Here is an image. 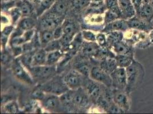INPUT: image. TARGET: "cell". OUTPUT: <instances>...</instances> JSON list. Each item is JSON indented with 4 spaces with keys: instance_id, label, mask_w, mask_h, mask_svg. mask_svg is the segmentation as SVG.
Segmentation results:
<instances>
[{
    "instance_id": "obj_1",
    "label": "cell",
    "mask_w": 153,
    "mask_h": 114,
    "mask_svg": "<svg viewBox=\"0 0 153 114\" xmlns=\"http://www.w3.org/2000/svg\"><path fill=\"white\" fill-rule=\"evenodd\" d=\"M127 76V86L125 91L129 95L138 87L143 81L145 70L141 64L134 59L132 64L126 68Z\"/></svg>"
},
{
    "instance_id": "obj_2",
    "label": "cell",
    "mask_w": 153,
    "mask_h": 114,
    "mask_svg": "<svg viewBox=\"0 0 153 114\" xmlns=\"http://www.w3.org/2000/svg\"><path fill=\"white\" fill-rule=\"evenodd\" d=\"M29 72L33 79H37L39 81L51 79L57 73V67L49 65H42L38 66H33L30 67Z\"/></svg>"
},
{
    "instance_id": "obj_3",
    "label": "cell",
    "mask_w": 153,
    "mask_h": 114,
    "mask_svg": "<svg viewBox=\"0 0 153 114\" xmlns=\"http://www.w3.org/2000/svg\"><path fill=\"white\" fill-rule=\"evenodd\" d=\"M38 87L45 91L46 93L58 96L62 95L70 90L64 82V80L61 81V79H54L53 78L41 84Z\"/></svg>"
},
{
    "instance_id": "obj_4",
    "label": "cell",
    "mask_w": 153,
    "mask_h": 114,
    "mask_svg": "<svg viewBox=\"0 0 153 114\" xmlns=\"http://www.w3.org/2000/svg\"><path fill=\"white\" fill-rule=\"evenodd\" d=\"M62 17L51 11L46 12L40 18L39 23L40 30H54L63 22Z\"/></svg>"
},
{
    "instance_id": "obj_5",
    "label": "cell",
    "mask_w": 153,
    "mask_h": 114,
    "mask_svg": "<svg viewBox=\"0 0 153 114\" xmlns=\"http://www.w3.org/2000/svg\"><path fill=\"white\" fill-rule=\"evenodd\" d=\"M112 79V87L125 91L127 86V76L126 69L117 67L110 74Z\"/></svg>"
},
{
    "instance_id": "obj_6",
    "label": "cell",
    "mask_w": 153,
    "mask_h": 114,
    "mask_svg": "<svg viewBox=\"0 0 153 114\" xmlns=\"http://www.w3.org/2000/svg\"><path fill=\"white\" fill-rule=\"evenodd\" d=\"M12 70L14 76L19 81L30 85L34 82L31 74H29L26 71L24 67V64L21 63L19 58L14 61L12 64Z\"/></svg>"
},
{
    "instance_id": "obj_7",
    "label": "cell",
    "mask_w": 153,
    "mask_h": 114,
    "mask_svg": "<svg viewBox=\"0 0 153 114\" xmlns=\"http://www.w3.org/2000/svg\"><path fill=\"white\" fill-rule=\"evenodd\" d=\"M90 79L101 83L105 86L112 87V79L110 74L102 69L100 66H94L90 73Z\"/></svg>"
},
{
    "instance_id": "obj_8",
    "label": "cell",
    "mask_w": 153,
    "mask_h": 114,
    "mask_svg": "<svg viewBox=\"0 0 153 114\" xmlns=\"http://www.w3.org/2000/svg\"><path fill=\"white\" fill-rule=\"evenodd\" d=\"M83 76L76 70L70 71L64 77V81L70 90H76L84 84Z\"/></svg>"
},
{
    "instance_id": "obj_9",
    "label": "cell",
    "mask_w": 153,
    "mask_h": 114,
    "mask_svg": "<svg viewBox=\"0 0 153 114\" xmlns=\"http://www.w3.org/2000/svg\"><path fill=\"white\" fill-rule=\"evenodd\" d=\"M127 21L130 29L149 33L153 29L152 23L140 19L137 15L128 19Z\"/></svg>"
},
{
    "instance_id": "obj_10",
    "label": "cell",
    "mask_w": 153,
    "mask_h": 114,
    "mask_svg": "<svg viewBox=\"0 0 153 114\" xmlns=\"http://www.w3.org/2000/svg\"><path fill=\"white\" fill-rule=\"evenodd\" d=\"M41 101L42 106L51 112H58L61 108H63L58 95L46 93L44 99Z\"/></svg>"
},
{
    "instance_id": "obj_11",
    "label": "cell",
    "mask_w": 153,
    "mask_h": 114,
    "mask_svg": "<svg viewBox=\"0 0 153 114\" xmlns=\"http://www.w3.org/2000/svg\"><path fill=\"white\" fill-rule=\"evenodd\" d=\"M113 101L115 103L122 109L125 113L130 110V101L128 94L123 90L113 88Z\"/></svg>"
},
{
    "instance_id": "obj_12",
    "label": "cell",
    "mask_w": 153,
    "mask_h": 114,
    "mask_svg": "<svg viewBox=\"0 0 153 114\" xmlns=\"http://www.w3.org/2000/svg\"><path fill=\"white\" fill-rule=\"evenodd\" d=\"M85 91L90 98L96 102L98 98L101 95L102 89L99 83L93 79H86L84 82Z\"/></svg>"
},
{
    "instance_id": "obj_13",
    "label": "cell",
    "mask_w": 153,
    "mask_h": 114,
    "mask_svg": "<svg viewBox=\"0 0 153 114\" xmlns=\"http://www.w3.org/2000/svg\"><path fill=\"white\" fill-rule=\"evenodd\" d=\"M89 96L86 91L81 87L74 90V95L73 97L74 107L86 108L89 104Z\"/></svg>"
},
{
    "instance_id": "obj_14",
    "label": "cell",
    "mask_w": 153,
    "mask_h": 114,
    "mask_svg": "<svg viewBox=\"0 0 153 114\" xmlns=\"http://www.w3.org/2000/svg\"><path fill=\"white\" fill-rule=\"evenodd\" d=\"M122 13V19H130L136 15V10L131 0H118Z\"/></svg>"
},
{
    "instance_id": "obj_15",
    "label": "cell",
    "mask_w": 153,
    "mask_h": 114,
    "mask_svg": "<svg viewBox=\"0 0 153 114\" xmlns=\"http://www.w3.org/2000/svg\"><path fill=\"white\" fill-rule=\"evenodd\" d=\"M128 21L126 19H118L111 22L109 24H106L102 32L108 33L113 31H121L126 32L129 30Z\"/></svg>"
},
{
    "instance_id": "obj_16",
    "label": "cell",
    "mask_w": 153,
    "mask_h": 114,
    "mask_svg": "<svg viewBox=\"0 0 153 114\" xmlns=\"http://www.w3.org/2000/svg\"><path fill=\"white\" fill-rule=\"evenodd\" d=\"M116 55H128L134 57V49L131 44L122 40L112 47Z\"/></svg>"
},
{
    "instance_id": "obj_17",
    "label": "cell",
    "mask_w": 153,
    "mask_h": 114,
    "mask_svg": "<svg viewBox=\"0 0 153 114\" xmlns=\"http://www.w3.org/2000/svg\"><path fill=\"white\" fill-rule=\"evenodd\" d=\"M100 45L96 42L83 41L81 48L82 56L88 58L94 57L100 48Z\"/></svg>"
},
{
    "instance_id": "obj_18",
    "label": "cell",
    "mask_w": 153,
    "mask_h": 114,
    "mask_svg": "<svg viewBox=\"0 0 153 114\" xmlns=\"http://www.w3.org/2000/svg\"><path fill=\"white\" fill-rule=\"evenodd\" d=\"M136 15L147 22L152 23L153 19V7L149 3H143L137 11Z\"/></svg>"
},
{
    "instance_id": "obj_19",
    "label": "cell",
    "mask_w": 153,
    "mask_h": 114,
    "mask_svg": "<svg viewBox=\"0 0 153 114\" xmlns=\"http://www.w3.org/2000/svg\"><path fill=\"white\" fill-rule=\"evenodd\" d=\"M74 70H76L84 76H89L90 73L91 68L90 67L89 62L85 59H76L73 64Z\"/></svg>"
},
{
    "instance_id": "obj_20",
    "label": "cell",
    "mask_w": 153,
    "mask_h": 114,
    "mask_svg": "<svg viewBox=\"0 0 153 114\" xmlns=\"http://www.w3.org/2000/svg\"><path fill=\"white\" fill-rule=\"evenodd\" d=\"M16 7L19 9L22 16H30L34 13V7L30 0H17Z\"/></svg>"
},
{
    "instance_id": "obj_21",
    "label": "cell",
    "mask_w": 153,
    "mask_h": 114,
    "mask_svg": "<svg viewBox=\"0 0 153 114\" xmlns=\"http://www.w3.org/2000/svg\"><path fill=\"white\" fill-rule=\"evenodd\" d=\"M47 53H48L43 47L35 51L33 57L32 67L45 65L46 63Z\"/></svg>"
},
{
    "instance_id": "obj_22",
    "label": "cell",
    "mask_w": 153,
    "mask_h": 114,
    "mask_svg": "<svg viewBox=\"0 0 153 114\" xmlns=\"http://www.w3.org/2000/svg\"><path fill=\"white\" fill-rule=\"evenodd\" d=\"M61 26L62 27L64 34L71 37H74L76 34L77 27L76 23L71 19H66L63 21Z\"/></svg>"
},
{
    "instance_id": "obj_23",
    "label": "cell",
    "mask_w": 153,
    "mask_h": 114,
    "mask_svg": "<svg viewBox=\"0 0 153 114\" xmlns=\"http://www.w3.org/2000/svg\"><path fill=\"white\" fill-rule=\"evenodd\" d=\"M36 25L35 19L31 16H26L19 19L18 22L17 27L24 32L34 29Z\"/></svg>"
},
{
    "instance_id": "obj_24",
    "label": "cell",
    "mask_w": 153,
    "mask_h": 114,
    "mask_svg": "<svg viewBox=\"0 0 153 114\" xmlns=\"http://www.w3.org/2000/svg\"><path fill=\"white\" fill-rule=\"evenodd\" d=\"M100 66L109 74L112 73L117 67H118L115 58L112 57H108L101 61Z\"/></svg>"
},
{
    "instance_id": "obj_25",
    "label": "cell",
    "mask_w": 153,
    "mask_h": 114,
    "mask_svg": "<svg viewBox=\"0 0 153 114\" xmlns=\"http://www.w3.org/2000/svg\"><path fill=\"white\" fill-rule=\"evenodd\" d=\"M124 35L121 31H113L107 33V46L108 47H112L116 43L121 41L123 39Z\"/></svg>"
},
{
    "instance_id": "obj_26",
    "label": "cell",
    "mask_w": 153,
    "mask_h": 114,
    "mask_svg": "<svg viewBox=\"0 0 153 114\" xmlns=\"http://www.w3.org/2000/svg\"><path fill=\"white\" fill-rule=\"evenodd\" d=\"M64 56V51L61 50L53 51L47 53L46 64L53 66L57 64Z\"/></svg>"
},
{
    "instance_id": "obj_27",
    "label": "cell",
    "mask_w": 153,
    "mask_h": 114,
    "mask_svg": "<svg viewBox=\"0 0 153 114\" xmlns=\"http://www.w3.org/2000/svg\"><path fill=\"white\" fill-rule=\"evenodd\" d=\"M118 67L127 68L134 61V57L128 55H116L115 57Z\"/></svg>"
},
{
    "instance_id": "obj_28",
    "label": "cell",
    "mask_w": 153,
    "mask_h": 114,
    "mask_svg": "<svg viewBox=\"0 0 153 114\" xmlns=\"http://www.w3.org/2000/svg\"><path fill=\"white\" fill-rule=\"evenodd\" d=\"M56 0H41L38 4L37 9V16L40 17L44 13L49 10L55 3Z\"/></svg>"
},
{
    "instance_id": "obj_29",
    "label": "cell",
    "mask_w": 153,
    "mask_h": 114,
    "mask_svg": "<svg viewBox=\"0 0 153 114\" xmlns=\"http://www.w3.org/2000/svg\"><path fill=\"white\" fill-rule=\"evenodd\" d=\"M38 33H39V37L40 39L41 46L43 48L49 42L54 39V35H53V30H40Z\"/></svg>"
},
{
    "instance_id": "obj_30",
    "label": "cell",
    "mask_w": 153,
    "mask_h": 114,
    "mask_svg": "<svg viewBox=\"0 0 153 114\" xmlns=\"http://www.w3.org/2000/svg\"><path fill=\"white\" fill-rule=\"evenodd\" d=\"M66 9L67 6L65 2L62 1H58L55 2L54 5L49 10L60 16H63V15L66 12Z\"/></svg>"
},
{
    "instance_id": "obj_31",
    "label": "cell",
    "mask_w": 153,
    "mask_h": 114,
    "mask_svg": "<svg viewBox=\"0 0 153 114\" xmlns=\"http://www.w3.org/2000/svg\"><path fill=\"white\" fill-rule=\"evenodd\" d=\"M115 56H116V54H114L113 52L110 50L109 47L108 46H103V47L100 46L94 58H95L97 59H100V61H102L108 57L115 58Z\"/></svg>"
},
{
    "instance_id": "obj_32",
    "label": "cell",
    "mask_w": 153,
    "mask_h": 114,
    "mask_svg": "<svg viewBox=\"0 0 153 114\" xmlns=\"http://www.w3.org/2000/svg\"><path fill=\"white\" fill-rule=\"evenodd\" d=\"M14 30V26L13 25H10L5 27L2 30L1 35V42L2 49H5L7 41L10 36L12 35Z\"/></svg>"
},
{
    "instance_id": "obj_33",
    "label": "cell",
    "mask_w": 153,
    "mask_h": 114,
    "mask_svg": "<svg viewBox=\"0 0 153 114\" xmlns=\"http://www.w3.org/2000/svg\"><path fill=\"white\" fill-rule=\"evenodd\" d=\"M105 6L108 10L117 14L122 19V13L120 7L118 0H105Z\"/></svg>"
},
{
    "instance_id": "obj_34",
    "label": "cell",
    "mask_w": 153,
    "mask_h": 114,
    "mask_svg": "<svg viewBox=\"0 0 153 114\" xmlns=\"http://www.w3.org/2000/svg\"><path fill=\"white\" fill-rule=\"evenodd\" d=\"M3 111L9 114H16L19 112V108L15 101L7 102L3 107Z\"/></svg>"
},
{
    "instance_id": "obj_35",
    "label": "cell",
    "mask_w": 153,
    "mask_h": 114,
    "mask_svg": "<svg viewBox=\"0 0 153 114\" xmlns=\"http://www.w3.org/2000/svg\"><path fill=\"white\" fill-rule=\"evenodd\" d=\"M44 48L47 53L58 50H62V47L59 40L55 39L49 42Z\"/></svg>"
},
{
    "instance_id": "obj_36",
    "label": "cell",
    "mask_w": 153,
    "mask_h": 114,
    "mask_svg": "<svg viewBox=\"0 0 153 114\" xmlns=\"http://www.w3.org/2000/svg\"><path fill=\"white\" fill-rule=\"evenodd\" d=\"M9 12L13 24L19 22L21 17L22 16L19 9L17 7H14L12 9H11Z\"/></svg>"
},
{
    "instance_id": "obj_37",
    "label": "cell",
    "mask_w": 153,
    "mask_h": 114,
    "mask_svg": "<svg viewBox=\"0 0 153 114\" xmlns=\"http://www.w3.org/2000/svg\"><path fill=\"white\" fill-rule=\"evenodd\" d=\"M118 19H121L120 17L116 13L108 10L105 14V24H108L111 22H113L115 20Z\"/></svg>"
},
{
    "instance_id": "obj_38",
    "label": "cell",
    "mask_w": 153,
    "mask_h": 114,
    "mask_svg": "<svg viewBox=\"0 0 153 114\" xmlns=\"http://www.w3.org/2000/svg\"><path fill=\"white\" fill-rule=\"evenodd\" d=\"M46 95V93L45 91H44L41 89H40L38 87L37 89H35L32 94H31V96L32 99L38 100V101H42L45 96Z\"/></svg>"
},
{
    "instance_id": "obj_39",
    "label": "cell",
    "mask_w": 153,
    "mask_h": 114,
    "mask_svg": "<svg viewBox=\"0 0 153 114\" xmlns=\"http://www.w3.org/2000/svg\"><path fill=\"white\" fill-rule=\"evenodd\" d=\"M90 3V0H73L72 2L73 7L78 10L88 7Z\"/></svg>"
},
{
    "instance_id": "obj_40",
    "label": "cell",
    "mask_w": 153,
    "mask_h": 114,
    "mask_svg": "<svg viewBox=\"0 0 153 114\" xmlns=\"http://www.w3.org/2000/svg\"><path fill=\"white\" fill-rule=\"evenodd\" d=\"M1 62L3 64H9L12 60V56L10 52L6 50L5 49H2L1 54Z\"/></svg>"
},
{
    "instance_id": "obj_41",
    "label": "cell",
    "mask_w": 153,
    "mask_h": 114,
    "mask_svg": "<svg viewBox=\"0 0 153 114\" xmlns=\"http://www.w3.org/2000/svg\"><path fill=\"white\" fill-rule=\"evenodd\" d=\"M82 36L83 39H85L86 41L89 42H96V35L93 33L89 30H83L81 32Z\"/></svg>"
},
{
    "instance_id": "obj_42",
    "label": "cell",
    "mask_w": 153,
    "mask_h": 114,
    "mask_svg": "<svg viewBox=\"0 0 153 114\" xmlns=\"http://www.w3.org/2000/svg\"><path fill=\"white\" fill-rule=\"evenodd\" d=\"M16 7V1H2L1 9L4 12L10 10L14 7Z\"/></svg>"
},
{
    "instance_id": "obj_43",
    "label": "cell",
    "mask_w": 153,
    "mask_h": 114,
    "mask_svg": "<svg viewBox=\"0 0 153 114\" xmlns=\"http://www.w3.org/2000/svg\"><path fill=\"white\" fill-rule=\"evenodd\" d=\"M96 41L101 47L107 46L106 36L103 33H99L96 36Z\"/></svg>"
},
{
    "instance_id": "obj_44",
    "label": "cell",
    "mask_w": 153,
    "mask_h": 114,
    "mask_svg": "<svg viewBox=\"0 0 153 114\" xmlns=\"http://www.w3.org/2000/svg\"><path fill=\"white\" fill-rule=\"evenodd\" d=\"M107 113H112V114H120V113H124L125 112L119 106H118L114 102H113L108 108V111Z\"/></svg>"
},
{
    "instance_id": "obj_45",
    "label": "cell",
    "mask_w": 153,
    "mask_h": 114,
    "mask_svg": "<svg viewBox=\"0 0 153 114\" xmlns=\"http://www.w3.org/2000/svg\"><path fill=\"white\" fill-rule=\"evenodd\" d=\"M64 31L61 25L58 26L53 30V35L54 38L55 39H59L64 35Z\"/></svg>"
},
{
    "instance_id": "obj_46",
    "label": "cell",
    "mask_w": 153,
    "mask_h": 114,
    "mask_svg": "<svg viewBox=\"0 0 153 114\" xmlns=\"http://www.w3.org/2000/svg\"><path fill=\"white\" fill-rule=\"evenodd\" d=\"M131 1L132 2L137 12V11L140 9V6L142 5L143 0H131Z\"/></svg>"
},
{
    "instance_id": "obj_47",
    "label": "cell",
    "mask_w": 153,
    "mask_h": 114,
    "mask_svg": "<svg viewBox=\"0 0 153 114\" xmlns=\"http://www.w3.org/2000/svg\"><path fill=\"white\" fill-rule=\"evenodd\" d=\"M149 40L150 44H153V29L151 30V32L149 33Z\"/></svg>"
},
{
    "instance_id": "obj_48",
    "label": "cell",
    "mask_w": 153,
    "mask_h": 114,
    "mask_svg": "<svg viewBox=\"0 0 153 114\" xmlns=\"http://www.w3.org/2000/svg\"><path fill=\"white\" fill-rule=\"evenodd\" d=\"M103 1V0H90V4H100Z\"/></svg>"
},
{
    "instance_id": "obj_49",
    "label": "cell",
    "mask_w": 153,
    "mask_h": 114,
    "mask_svg": "<svg viewBox=\"0 0 153 114\" xmlns=\"http://www.w3.org/2000/svg\"><path fill=\"white\" fill-rule=\"evenodd\" d=\"M8 22V19L6 17L2 16H1V23L2 24H7Z\"/></svg>"
},
{
    "instance_id": "obj_50",
    "label": "cell",
    "mask_w": 153,
    "mask_h": 114,
    "mask_svg": "<svg viewBox=\"0 0 153 114\" xmlns=\"http://www.w3.org/2000/svg\"><path fill=\"white\" fill-rule=\"evenodd\" d=\"M34 2H36L37 4H38V2L41 1V0H33Z\"/></svg>"
},
{
    "instance_id": "obj_51",
    "label": "cell",
    "mask_w": 153,
    "mask_h": 114,
    "mask_svg": "<svg viewBox=\"0 0 153 114\" xmlns=\"http://www.w3.org/2000/svg\"><path fill=\"white\" fill-rule=\"evenodd\" d=\"M150 4H151V5L153 7V0H151L150 2Z\"/></svg>"
},
{
    "instance_id": "obj_52",
    "label": "cell",
    "mask_w": 153,
    "mask_h": 114,
    "mask_svg": "<svg viewBox=\"0 0 153 114\" xmlns=\"http://www.w3.org/2000/svg\"><path fill=\"white\" fill-rule=\"evenodd\" d=\"M12 1V0H2V1Z\"/></svg>"
},
{
    "instance_id": "obj_53",
    "label": "cell",
    "mask_w": 153,
    "mask_h": 114,
    "mask_svg": "<svg viewBox=\"0 0 153 114\" xmlns=\"http://www.w3.org/2000/svg\"><path fill=\"white\" fill-rule=\"evenodd\" d=\"M152 25L153 26V19L152 20Z\"/></svg>"
}]
</instances>
